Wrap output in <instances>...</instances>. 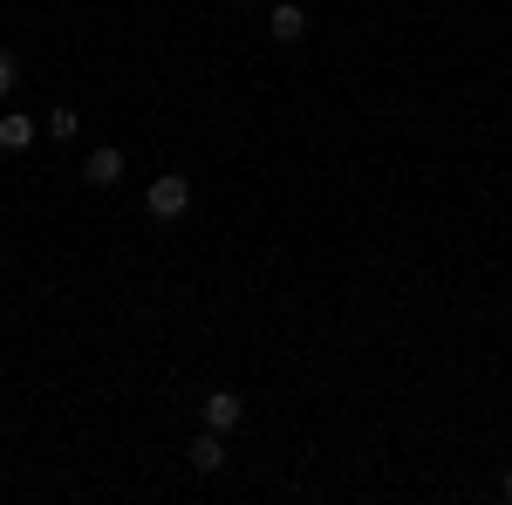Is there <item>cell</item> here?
Wrapping results in <instances>:
<instances>
[{
    "label": "cell",
    "instance_id": "2",
    "mask_svg": "<svg viewBox=\"0 0 512 505\" xmlns=\"http://www.w3.org/2000/svg\"><path fill=\"white\" fill-rule=\"evenodd\" d=\"M205 430H219V437L239 430V396L233 389H212V396H205Z\"/></svg>",
    "mask_w": 512,
    "mask_h": 505
},
{
    "label": "cell",
    "instance_id": "3",
    "mask_svg": "<svg viewBox=\"0 0 512 505\" xmlns=\"http://www.w3.org/2000/svg\"><path fill=\"white\" fill-rule=\"evenodd\" d=\"M123 178V157L117 151H89V164H82V185H96V192H103V185H117Z\"/></svg>",
    "mask_w": 512,
    "mask_h": 505
},
{
    "label": "cell",
    "instance_id": "1",
    "mask_svg": "<svg viewBox=\"0 0 512 505\" xmlns=\"http://www.w3.org/2000/svg\"><path fill=\"white\" fill-rule=\"evenodd\" d=\"M144 205H151V219H185V212H192V185H185L178 171H164V178H151Z\"/></svg>",
    "mask_w": 512,
    "mask_h": 505
},
{
    "label": "cell",
    "instance_id": "7",
    "mask_svg": "<svg viewBox=\"0 0 512 505\" xmlns=\"http://www.w3.org/2000/svg\"><path fill=\"white\" fill-rule=\"evenodd\" d=\"M48 137H62V144H76V110H55V117H48Z\"/></svg>",
    "mask_w": 512,
    "mask_h": 505
},
{
    "label": "cell",
    "instance_id": "8",
    "mask_svg": "<svg viewBox=\"0 0 512 505\" xmlns=\"http://www.w3.org/2000/svg\"><path fill=\"white\" fill-rule=\"evenodd\" d=\"M14 89V55H0V96Z\"/></svg>",
    "mask_w": 512,
    "mask_h": 505
},
{
    "label": "cell",
    "instance_id": "9",
    "mask_svg": "<svg viewBox=\"0 0 512 505\" xmlns=\"http://www.w3.org/2000/svg\"><path fill=\"white\" fill-rule=\"evenodd\" d=\"M506 499H512V471H506Z\"/></svg>",
    "mask_w": 512,
    "mask_h": 505
},
{
    "label": "cell",
    "instance_id": "6",
    "mask_svg": "<svg viewBox=\"0 0 512 505\" xmlns=\"http://www.w3.org/2000/svg\"><path fill=\"white\" fill-rule=\"evenodd\" d=\"M35 137H41V130L28 117H0V151H28Z\"/></svg>",
    "mask_w": 512,
    "mask_h": 505
},
{
    "label": "cell",
    "instance_id": "5",
    "mask_svg": "<svg viewBox=\"0 0 512 505\" xmlns=\"http://www.w3.org/2000/svg\"><path fill=\"white\" fill-rule=\"evenodd\" d=\"M185 458H192V471H219V465H226V444H219V430L192 437V451H185Z\"/></svg>",
    "mask_w": 512,
    "mask_h": 505
},
{
    "label": "cell",
    "instance_id": "4",
    "mask_svg": "<svg viewBox=\"0 0 512 505\" xmlns=\"http://www.w3.org/2000/svg\"><path fill=\"white\" fill-rule=\"evenodd\" d=\"M267 28H274V41H301V35H308V14H301L294 0H280L274 14H267Z\"/></svg>",
    "mask_w": 512,
    "mask_h": 505
}]
</instances>
